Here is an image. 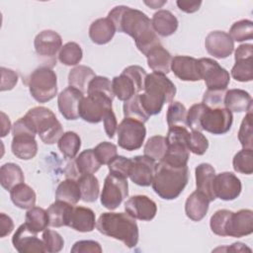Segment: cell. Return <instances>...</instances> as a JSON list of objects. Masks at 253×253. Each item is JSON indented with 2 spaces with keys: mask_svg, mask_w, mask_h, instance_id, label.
<instances>
[{
  "mask_svg": "<svg viewBox=\"0 0 253 253\" xmlns=\"http://www.w3.org/2000/svg\"><path fill=\"white\" fill-rule=\"evenodd\" d=\"M113 98L102 93H89L79 105V117L87 123L98 124L112 109Z\"/></svg>",
  "mask_w": 253,
  "mask_h": 253,
  "instance_id": "10",
  "label": "cell"
},
{
  "mask_svg": "<svg viewBox=\"0 0 253 253\" xmlns=\"http://www.w3.org/2000/svg\"><path fill=\"white\" fill-rule=\"evenodd\" d=\"M188 146L194 154L203 155L209 148V140L201 131L192 130L189 134Z\"/></svg>",
  "mask_w": 253,
  "mask_h": 253,
  "instance_id": "50",
  "label": "cell"
},
{
  "mask_svg": "<svg viewBox=\"0 0 253 253\" xmlns=\"http://www.w3.org/2000/svg\"><path fill=\"white\" fill-rule=\"evenodd\" d=\"M26 224L36 233L43 231L49 225L48 215L46 210L40 207H33L26 212Z\"/></svg>",
  "mask_w": 253,
  "mask_h": 253,
  "instance_id": "38",
  "label": "cell"
},
{
  "mask_svg": "<svg viewBox=\"0 0 253 253\" xmlns=\"http://www.w3.org/2000/svg\"><path fill=\"white\" fill-rule=\"evenodd\" d=\"M252 97L248 92L242 89L226 90L224 96V108L230 112L242 113L252 108Z\"/></svg>",
  "mask_w": 253,
  "mask_h": 253,
  "instance_id": "31",
  "label": "cell"
},
{
  "mask_svg": "<svg viewBox=\"0 0 253 253\" xmlns=\"http://www.w3.org/2000/svg\"><path fill=\"white\" fill-rule=\"evenodd\" d=\"M14 248L20 253L45 252L42 239L41 240L37 233L31 230L26 223L21 224L12 237Z\"/></svg>",
  "mask_w": 253,
  "mask_h": 253,
  "instance_id": "18",
  "label": "cell"
},
{
  "mask_svg": "<svg viewBox=\"0 0 253 253\" xmlns=\"http://www.w3.org/2000/svg\"><path fill=\"white\" fill-rule=\"evenodd\" d=\"M232 122V112L226 108L209 109L207 107L200 120L202 129L212 134L226 133L231 128Z\"/></svg>",
  "mask_w": 253,
  "mask_h": 253,
  "instance_id": "13",
  "label": "cell"
},
{
  "mask_svg": "<svg viewBox=\"0 0 253 253\" xmlns=\"http://www.w3.org/2000/svg\"><path fill=\"white\" fill-rule=\"evenodd\" d=\"M144 93L139 94L141 105L149 116L159 114L164 104H170L175 95L174 83L164 74L152 72L144 81Z\"/></svg>",
  "mask_w": 253,
  "mask_h": 253,
  "instance_id": "3",
  "label": "cell"
},
{
  "mask_svg": "<svg viewBox=\"0 0 253 253\" xmlns=\"http://www.w3.org/2000/svg\"><path fill=\"white\" fill-rule=\"evenodd\" d=\"M231 39L235 42H245V41H250L253 38V23L250 20L244 19L235 22L228 34Z\"/></svg>",
  "mask_w": 253,
  "mask_h": 253,
  "instance_id": "45",
  "label": "cell"
},
{
  "mask_svg": "<svg viewBox=\"0 0 253 253\" xmlns=\"http://www.w3.org/2000/svg\"><path fill=\"white\" fill-rule=\"evenodd\" d=\"M84 94L74 87H67L57 96V106L61 116L67 121H74L79 118V105Z\"/></svg>",
  "mask_w": 253,
  "mask_h": 253,
  "instance_id": "19",
  "label": "cell"
},
{
  "mask_svg": "<svg viewBox=\"0 0 253 253\" xmlns=\"http://www.w3.org/2000/svg\"><path fill=\"white\" fill-rule=\"evenodd\" d=\"M42 241L44 244V248H45V252H49V253H56L61 251V249L63 248L64 245V240L62 238V236L52 230V229H47L45 228L42 232Z\"/></svg>",
  "mask_w": 253,
  "mask_h": 253,
  "instance_id": "49",
  "label": "cell"
},
{
  "mask_svg": "<svg viewBox=\"0 0 253 253\" xmlns=\"http://www.w3.org/2000/svg\"><path fill=\"white\" fill-rule=\"evenodd\" d=\"M189 180L188 166L175 167L162 160L156 163L151 183L154 192L163 200H174L180 196Z\"/></svg>",
  "mask_w": 253,
  "mask_h": 253,
  "instance_id": "4",
  "label": "cell"
},
{
  "mask_svg": "<svg viewBox=\"0 0 253 253\" xmlns=\"http://www.w3.org/2000/svg\"><path fill=\"white\" fill-rule=\"evenodd\" d=\"M32 97L39 103H46L57 94V77L55 72L47 66L36 68L28 77Z\"/></svg>",
  "mask_w": 253,
  "mask_h": 253,
  "instance_id": "7",
  "label": "cell"
},
{
  "mask_svg": "<svg viewBox=\"0 0 253 253\" xmlns=\"http://www.w3.org/2000/svg\"><path fill=\"white\" fill-rule=\"evenodd\" d=\"M201 76L204 79L206 86L210 90H223L226 89L230 76L228 71L219 65L214 59L204 57L199 59Z\"/></svg>",
  "mask_w": 253,
  "mask_h": 253,
  "instance_id": "14",
  "label": "cell"
},
{
  "mask_svg": "<svg viewBox=\"0 0 253 253\" xmlns=\"http://www.w3.org/2000/svg\"><path fill=\"white\" fill-rule=\"evenodd\" d=\"M206 108L207 107L203 103H197V104H194L189 109V111H187V124L192 130H198V131L203 130L200 120Z\"/></svg>",
  "mask_w": 253,
  "mask_h": 253,
  "instance_id": "55",
  "label": "cell"
},
{
  "mask_svg": "<svg viewBox=\"0 0 253 253\" xmlns=\"http://www.w3.org/2000/svg\"><path fill=\"white\" fill-rule=\"evenodd\" d=\"M83 56L81 46L74 42H68L62 45L58 52L59 61L67 66L77 65Z\"/></svg>",
  "mask_w": 253,
  "mask_h": 253,
  "instance_id": "41",
  "label": "cell"
},
{
  "mask_svg": "<svg viewBox=\"0 0 253 253\" xmlns=\"http://www.w3.org/2000/svg\"><path fill=\"white\" fill-rule=\"evenodd\" d=\"M146 5H148L151 9H158V8H160L163 4H165L166 3V1H161V2H157V1H150V2H147V1H145L144 2Z\"/></svg>",
  "mask_w": 253,
  "mask_h": 253,
  "instance_id": "64",
  "label": "cell"
},
{
  "mask_svg": "<svg viewBox=\"0 0 253 253\" xmlns=\"http://www.w3.org/2000/svg\"><path fill=\"white\" fill-rule=\"evenodd\" d=\"M190 131L184 126H172L169 127L166 141L167 150L162 161L175 166H186L190 157V149L188 146Z\"/></svg>",
  "mask_w": 253,
  "mask_h": 253,
  "instance_id": "8",
  "label": "cell"
},
{
  "mask_svg": "<svg viewBox=\"0 0 253 253\" xmlns=\"http://www.w3.org/2000/svg\"><path fill=\"white\" fill-rule=\"evenodd\" d=\"M95 76V72L91 67L86 65H76L69 71L68 84L85 94L87 93L89 83Z\"/></svg>",
  "mask_w": 253,
  "mask_h": 253,
  "instance_id": "34",
  "label": "cell"
},
{
  "mask_svg": "<svg viewBox=\"0 0 253 253\" xmlns=\"http://www.w3.org/2000/svg\"><path fill=\"white\" fill-rule=\"evenodd\" d=\"M57 145L64 157L73 159L81 147V138L74 131H66L57 141Z\"/></svg>",
  "mask_w": 253,
  "mask_h": 253,
  "instance_id": "39",
  "label": "cell"
},
{
  "mask_svg": "<svg viewBox=\"0 0 253 253\" xmlns=\"http://www.w3.org/2000/svg\"><path fill=\"white\" fill-rule=\"evenodd\" d=\"M108 18L117 32L125 33L134 40L136 47L144 55L161 44L158 35L152 28L151 20L143 12L120 5L108 13Z\"/></svg>",
  "mask_w": 253,
  "mask_h": 253,
  "instance_id": "1",
  "label": "cell"
},
{
  "mask_svg": "<svg viewBox=\"0 0 253 253\" xmlns=\"http://www.w3.org/2000/svg\"><path fill=\"white\" fill-rule=\"evenodd\" d=\"M96 227L100 233L122 241L128 248H133L138 243L137 223L127 212H103Z\"/></svg>",
  "mask_w": 253,
  "mask_h": 253,
  "instance_id": "2",
  "label": "cell"
},
{
  "mask_svg": "<svg viewBox=\"0 0 253 253\" xmlns=\"http://www.w3.org/2000/svg\"><path fill=\"white\" fill-rule=\"evenodd\" d=\"M81 200L80 188L77 180L66 178L60 182L55 191V201H62L76 205Z\"/></svg>",
  "mask_w": 253,
  "mask_h": 253,
  "instance_id": "36",
  "label": "cell"
},
{
  "mask_svg": "<svg viewBox=\"0 0 253 253\" xmlns=\"http://www.w3.org/2000/svg\"><path fill=\"white\" fill-rule=\"evenodd\" d=\"M125 210L135 219L149 221L154 218L157 212V206L153 200L144 195L130 197L125 203Z\"/></svg>",
  "mask_w": 253,
  "mask_h": 253,
  "instance_id": "20",
  "label": "cell"
},
{
  "mask_svg": "<svg viewBox=\"0 0 253 253\" xmlns=\"http://www.w3.org/2000/svg\"><path fill=\"white\" fill-rule=\"evenodd\" d=\"M116 32L114 24L108 17L99 18L90 25L89 37L96 44H106L112 41Z\"/></svg>",
  "mask_w": 253,
  "mask_h": 253,
  "instance_id": "28",
  "label": "cell"
},
{
  "mask_svg": "<svg viewBox=\"0 0 253 253\" xmlns=\"http://www.w3.org/2000/svg\"><path fill=\"white\" fill-rule=\"evenodd\" d=\"M0 237L2 238L9 235L14 229V222L12 218L4 212H1L0 214Z\"/></svg>",
  "mask_w": 253,
  "mask_h": 253,
  "instance_id": "59",
  "label": "cell"
},
{
  "mask_svg": "<svg viewBox=\"0 0 253 253\" xmlns=\"http://www.w3.org/2000/svg\"><path fill=\"white\" fill-rule=\"evenodd\" d=\"M205 47L213 57L226 58L234 50V41L223 31H212L206 37Z\"/></svg>",
  "mask_w": 253,
  "mask_h": 253,
  "instance_id": "21",
  "label": "cell"
},
{
  "mask_svg": "<svg viewBox=\"0 0 253 253\" xmlns=\"http://www.w3.org/2000/svg\"><path fill=\"white\" fill-rule=\"evenodd\" d=\"M1 124H2V129H1V136L4 137L8 134L11 128V122L9 118L5 115L4 112H1Z\"/></svg>",
  "mask_w": 253,
  "mask_h": 253,
  "instance_id": "62",
  "label": "cell"
},
{
  "mask_svg": "<svg viewBox=\"0 0 253 253\" xmlns=\"http://www.w3.org/2000/svg\"><path fill=\"white\" fill-rule=\"evenodd\" d=\"M37 134L45 144H53L59 140L63 127L55 115L45 107H35L26 114Z\"/></svg>",
  "mask_w": 253,
  "mask_h": 253,
  "instance_id": "5",
  "label": "cell"
},
{
  "mask_svg": "<svg viewBox=\"0 0 253 253\" xmlns=\"http://www.w3.org/2000/svg\"><path fill=\"white\" fill-rule=\"evenodd\" d=\"M119 146L127 151L139 149L146 136L144 124L133 119L125 118L117 128Z\"/></svg>",
  "mask_w": 253,
  "mask_h": 253,
  "instance_id": "11",
  "label": "cell"
},
{
  "mask_svg": "<svg viewBox=\"0 0 253 253\" xmlns=\"http://www.w3.org/2000/svg\"><path fill=\"white\" fill-rule=\"evenodd\" d=\"M124 110V116L125 118H129L136 120L141 123H146L149 119V115L145 112L143 109L140 99H139V94L133 96L129 100L126 101L123 106Z\"/></svg>",
  "mask_w": 253,
  "mask_h": 253,
  "instance_id": "42",
  "label": "cell"
},
{
  "mask_svg": "<svg viewBox=\"0 0 253 253\" xmlns=\"http://www.w3.org/2000/svg\"><path fill=\"white\" fill-rule=\"evenodd\" d=\"M151 25L157 35L169 37L177 31L179 22L170 11L162 9L154 13L151 19Z\"/></svg>",
  "mask_w": 253,
  "mask_h": 253,
  "instance_id": "29",
  "label": "cell"
},
{
  "mask_svg": "<svg viewBox=\"0 0 253 253\" xmlns=\"http://www.w3.org/2000/svg\"><path fill=\"white\" fill-rule=\"evenodd\" d=\"M253 232V211L248 209L239 210L231 213L227 227L226 236L243 237Z\"/></svg>",
  "mask_w": 253,
  "mask_h": 253,
  "instance_id": "23",
  "label": "cell"
},
{
  "mask_svg": "<svg viewBox=\"0 0 253 253\" xmlns=\"http://www.w3.org/2000/svg\"><path fill=\"white\" fill-rule=\"evenodd\" d=\"M234 171L250 175L253 173V151L249 148H243L238 151L232 160Z\"/></svg>",
  "mask_w": 253,
  "mask_h": 253,
  "instance_id": "44",
  "label": "cell"
},
{
  "mask_svg": "<svg viewBox=\"0 0 253 253\" xmlns=\"http://www.w3.org/2000/svg\"><path fill=\"white\" fill-rule=\"evenodd\" d=\"M167 150L166 137L162 135H153L147 139L145 142L143 152L144 155L154 159L155 161H160Z\"/></svg>",
  "mask_w": 253,
  "mask_h": 253,
  "instance_id": "43",
  "label": "cell"
},
{
  "mask_svg": "<svg viewBox=\"0 0 253 253\" xmlns=\"http://www.w3.org/2000/svg\"><path fill=\"white\" fill-rule=\"evenodd\" d=\"M145 56L147 58V64L153 72L164 75L170 72L173 57L162 44L152 48Z\"/></svg>",
  "mask_w": 253,
  "mask_h": 253,
  "instance_id": "30",
  "label": "cell"
},
{
  "mask_svg": "<svg viewBox=\"0 0 253 253\" xmlns=\"http://www.w3.org/2000/svg\"><path fill=\"white\" fill-rule=\"evenodd\" d=\"M10 198L12 203L17 208L22 210H30L35 207L37 196L35 191L29 185L21 183L10 191Z\"/></svg>",
  "mask_w": 253,
  "mask_h": 253,
  "instance_id": "33",
  "label": "cell"
},
{
  "mask_svg": "<svg viewBox=\"0 0 253 253\" xmlns=\"http://www.w3.org/2000/svg\"><path fill=\"white\" fill-rule=\"evenodd\" d=\"M231 76L239 82H249L253 79L252 58L236 60L231 68Z\"/></svg>",
  "mask_w": 253,
  "mask_h": 253,
  "instance_id": "48",
  "label": "cell"
},
{
  "mask_svg": "<svg viewBox=\"0 0 253 253\" xmlns=\"http://www.w3.org/2000/svg\"><path fill=\"white\" fill-rule=\"evenodd\" d=\"M242 185L232 172H221L214 177L213 192L215 198L222 201H233L241 193Z\"/></svg>",
  "mask_w": 253,
  "mask_h": 253,
  "instance_id": "17",
  "label": "cell"
},
{
  "mask_svg": "<svg viewBox=\"0 0 253 253\" xmlns=\"http://www.w3.org/2000/svg\"><path fill=\"white\" fill-rule=\"evenodd\" d=\"M102 166L94 149H86L79 153L75 160L71 159L66 165L65 176L69 179L77 180L81 175L94 174Z\"/></svg>",
  "mask_w": 253,
  "mask_h": 253,
  "instance_id": "15",
  "label": "cell"
},
{
  "mask_svg": "<svg viewBox=\"0 0 253 253\" xmlns=\"http://www.w3.org/2000/svg\"><path fill=\"white\" fill-rule=\"evenodd\" d=\"M25 176L21 167L16 163H5L0 168V184L7 190L11 191L18 184L24 183Z\"/></svg>",
  "mask_w": 253,
  "mask_h": 253,
  "instance_id": "35",
  "label": "cell"
},
{
  "mask_svg": "<svg viewBox=\"0 0 253 253\" xmlns=\"http://www.w3.org/2000/svg\"><path fill=\"white\" fill-rule=\"evenodd\" d=\"M252 108H250L245 117L243 118L239 130H238V140L243 148L252 149L253 146V130H252Z\"/></svg>",
  "mask_w": 253,
  "mask_h": 253,
  "instance_id": "46",
  "label": "cell"
},
{
  "mask_svg": "<svg viewBox=\"0 0 253 253\" xmlns=\"http://www.w3.org/2000/svg\"><path fill=\"white\" fill-rule=\"evenodd\" d=\"M94 152L102 165H108L118 155L117 146L114 143L108 141H103L96 145L94 148Z\"/></svg>",
  "mask_w": 253,
  "mask_h": 253,
  "instance_id": "53",
  "label": "cell"
},
{
  "mask_svg": "<svg viewBox=\"0 0 253 253\" xmlns=\"http://www.w3.org/2000/svg\"><path fill=\"white\" fill-rule=\"evenodd\" d=\"M34 45L42 66L52 68L56 64V54L62 47L60 35L52 30L42 31L36 36Z\"/></svg>",
  "mask_w": 253,
  "mask_h": 253,
  "instance_id": "9",
  "label": "cell"
},
{
  "mask_svg": "<svg viewBox=\"0 0 253 253\" xmlns=\"http://www.w3.org/2000/svg\"><path fill=\"white\" fill-rule=\"evenodd\" d=\"M202 3H203L202 1H177L176 2L178 8L185 13L197 12L200 9Z\"/></svg>",
  "mask_w": 253,
  "mask_h": 253,
  "instance_id": "61",
  "label": "cell"
},
{
  "mask_svg": "<svg viewBox=\"0 0 253 253\" xmlns=\"http://www.w3.org/2000/svg\"><path fill=\"white\" fill-rule=\"evenodd\" d=\"M232 211L229 210L216 211L210 219L211 231L218 236H226V227Z\"/></svg>",
  "mask_w": 253,
  "mask_h": 253,
  "instance_id": "47",
  "label": "cell"
},
{
  "mask_svg": "<svg viewBox=\"0 0 253 253\" xmlns=\"http://www.w3.org/2000/svg\"><path fill=\"white\" fill-rule=\"evenodd\" d=\"M166 121L169 127H172V126L188 127L186 107L178 101H174V102L172 101L168 106Z\"/></svg>",
  "mask_w": 253,
  "mask_h": 253,
  "instance_id": "40",
  "label": "cell"
},
{
  "mask_svg": "<svg viewBox=\"0 0 253 253\" xmlns=\"http://www.w3.org/2000/svg\"><path fill=\"white\" fill-rule=\"evenodd\" d=\"M95 212L85 207H73L68 226L79 232H90L96 226Z\"/></svg>",
  "mask_w": 253,
  "mask_h": 253,
  "instance_id": "27",
  "label": "cell"
},
{
  "mask_svg": "<svg viewBox=\"0 0 253 253\" xmlns=\"http://www.w3.org/2000/svg\"><path fill=\"white\" fill-rule=\"evenodd\" d=\"M197 191L203 193L210 202L216 198L213 192V181L215 177L214 168L209 163H201L195 169Z\"/></svg>",
  "mask_w": 253,
  "mask_h": 253,
  "instance_id": "25",
  "label": "cell"
},
{
  "mask_svg": "<svg viewBox=\"0 0 253 253\" xmlns=\"http://www.w3.org/2000/svg\"><path fill=\"white\" fill-rule=\"evenodd\" d=\"M171 70L182 81L202 80L199 59L186 55H176L172 58Z\"/></svg>",
  "mask_w": 253,
  "mask_h": 253,
  "instance_id": "22",
  "label": "cell"
},
{
  "mask_svg": "<svg viewBox=\"0 0 253 253\" xmlns=\"http://www.w3.org/2000/svg\"><path fill=\"white\" fill-rule=\"evenodd\" d=\"M156 161L146 155H136L131 158V166L128 177L142 187L150 186L155 174Z\"/></svg>",
  "mask_w": 253,
  "mask_h": 253,
  "instance_id": "16",
  "label": "cell"
},
{
  "mask_svg": "<svg viewBox=\"0 0 253 253\" xmlns=\"http://www.w3.org/2000/svg\"><path fill=\"white\" fill-rule=\"evenodd\" d=\"M34 134L17 133L13 135L11 149L13 154L22 160H30L38 153V143Z\"/></svg>",
  "mask_w": 253,
  "mask_h": 253,
  "instance_id": "24",
  "label": "cell"
},
{
  "mask_svg": "<svg viewBox=\"0 0 253 253\" xmlns=\"http://www.w3.org/2000/svg\"><path fill=\"white\" fill-rule=\"evenodd\" d=\"M128 195V183L126 178L109 174L104 181L101 193V204L104 208L114 211L123 203Z\"/></svg>",
  "mask_w": 253,
  "mask_h": 253,
  "instance_id": "12",
  "label": "cell"
},
{
  "mask_svg": "<svg viewBox=\"0 0 253 253\" xmlns=\"http://www.w3.org/2000/svg\"><path fill=\"white\" fill-rule=\"evenodd\" d=\"M77 182L79 184L81 200L85 203H94L100 194V185L96 176L93 174L81 175Z\"/></svg>",
  "mask_w": 253,
  "mask_h": 253,
  "instance_id": "37",
  "label": "cell"
},
{
  "mask_svg": "<svg viewBox=\"0 0 253 253\" xmlns=\"http://www.w3.org/2000/svg\"><path fill=\"white\" fill-rule=\"evenodd\" d=\"M210 203L209 199L203 193L196 190L186 200V215L193 221L202 220L207 215Z\"/></svg>",
  "mask_w": 253,
  "mask_h": 253,
  "instance_id": "26",
  "label": "cell"
},
{
  "mask_svg": "<svg viewBox=\"0 0 253 253\" xmlns=\"http://www.w3.org/2000/svg\"><path fill=\"white\" fill-rule=\"evenodd\" d=\"M253 55V45L251 43H243L237 46L234 52V59L242 60V59H249L252 58Z\"/></svg>",
  "mask_w": 253,
  "mask_h": 253,
  "instance_id": "60",
  "label": "cell"
},
{
  "mask_svg": "<svg viewBox=\"0 0 253 253\" xmlns=\"http://www.w3.org/2000/svg\"><path fill=\"white\" fill-rule=\"evenodd\" d=\"M18 82V74L9 68L1 67V91L11 90Z\"/></svg>",
  "mask_w": 253,
  "mask_h": 253,
  "instance_id": "57",
  "label": "cell"
},
{
  "mask_svg": "<svg viewBox=\"0 0 253 253\" xmlns=\"http://www.w3.org/2000/svg\"><path fill=\"white\" fill-rule=\"evenodd\" d=\"M226 89L223 90H210L208 89L203 97V104L209 109L224 108V96Z\"/></svg>",
  "mask_w": 253,
  "mask_h": 253,
  "instance_id": "54",
  "label": "cell"
},
{
  "mask_svg": "<svg viewBox=\"0 0 253 253\" xmlns=\"http://www.w3.org/2000/svg\"><path fill=\"white\" fill-rule=\"evenodd\" d=\"M225 250H229V251H237V252H242V251H251L250 248H248L247 246H245V244L243 243H240V242H236V243H233L230 247H226Z\"/></svg>",
  "mask_w": 253,
  "mask_h": 253,
  "instance_id": "63",
  "label": "cell"
},
{
  "mask_svg": "<svg viewBox=\"0 0 253 253\" xmlns=\"http://www.w3.org/2000/svg\"><path fill=\"white\" fill-rule=\"evenodd\" d=\"M146 76V71L139 65L126 67L119 76H115L112 80L114 95L120 101L129 100L143 90Z\"/></svg>",
  "mask_w": 253,
  "mask_h": 253,
  "instance_id": "6",
  "label": "cell"
},
{
  "mask_svg": "<svg viewBox=\"0 0 253 253\" xmlns=\"http://www.w3.org/2000/svg\"><path fill=\"white\" fill-rule=\"evenodd\" d=\"M131 166V158L117 155L109 164L110 174H114L123 178H127Z\"/></svg>",
  "mask_w": 253,
  "mask_h": 253,
  "instance_id": "52",
  "label": "cell"
},
{
  "mask_svg": "<svg viewBox=\"0 0 253 253\" xmlns=\"http://www.w3.org/2000/svg\"><path fill=\"white\" fill-rule=\"evenodd\" d=\"M72 211L73 205H70L62 201H55L46 210L49 220V226H68Z\"/></svg>",
  "mask_w": 253,
  "mask_h": 253,
  "instance_id": "32",
  "label": "cell"
},
{
  "mask_svg": "<svg viewBox=\"0 0 253 253\" xmlns=\"http://www.w3.org/2000/svg\"><path fill=\"white\" fill-rule=\"evenodd\" d=\"M70 251L72 253H101L102 247L95 240H79L73 244Z\"/></svg>",
  "mask_w": 253,
  "mask_h": 253,
  "instance_id": "56",
  "label": "cell"
},
{
  "mask_svg": "<svg viewBox=\"0 0 253 253\" xmlns=\"http://www.w3.org/2000/svg\"><path fill=\"white\" fill-rule=\"evenodd\" d=\"M103 123H104V128H105L106 134L108 135V137L113 138L118 128V122H117L116 115L113 112V109L109 110L105 114L103 118Z\"/></svg>",
  "mask_w": 253,
  "mask_h": 253,
  "instance_id": "58",
  "label": "cell"
},
{
  "mask_svg": "<svg viewBox=\"0 0 253 253\" xmlns=\"http://www.w3.org/2000/svg\"><path fill=\"white\" fill-rule=\"evenodd\" d=\"M89 93H102L113 99L115 97L112 82L108 77L105 76H95L91 80L87 90V94Z\"/></svg>",
  "mask_w": 253,
  "mask_h": 253,
  "instance_id": "51",
  "label": "cell"
}]
</instances>
